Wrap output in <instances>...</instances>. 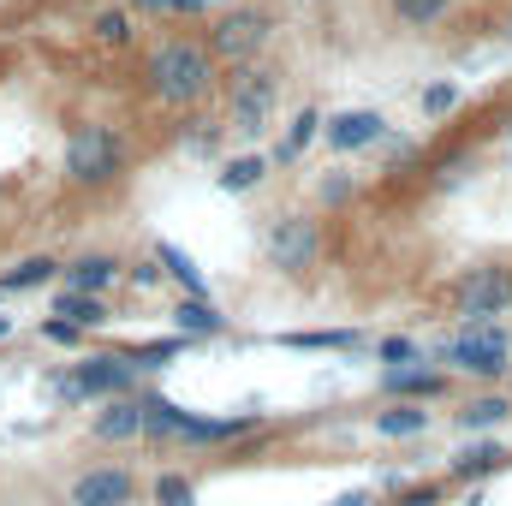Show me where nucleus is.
I'll return each mask as SVG.
<instances>
[{
  "mask_svg": "<svg viewBox=\"0 0 512 506\" xmlns=\"http://www.w3.org/2000/svg\"><path fill=\"white\" fill-rule=\"evenodd\" d=\"M221 84V60L209 54L203 36H167L143 54V90L161 108H197Z\"/></svg>",
  "mask_w": 512,
  "mask_h": 506,
  "instance_id": "1",
  "label": "nucleus"
},
{
  "mask_svg": "<svg viewBox=\"0 0 512 506\" xmlns=\"http://www.w3.org/2000/svg\"><path fill=\"white\" fill-rule=\"evenodd\" d=\"M429 358H435L447 376H465V381L495 387V381L512 370V334L501 328V322H477V328H459L453 340H441Z\"/></svg>",
  "mask_w": 512,
  "mask_h": 506,
  "instance_id": "2",
  "label": "nucleus"
},
{
  "mask_svg": "<svg viewBox=\"0 0 512 506\" xmlns=\"http://www.w3.org/2000/svg\"><path fill=\"white\" fill-rule=\"evenodd\" d=\"M322 251H328V233H322V221L304 215V209L274 215L268 233H262V256H268V268L286 274V280H310V274L322 268Z\"/></svg>",
  "mask_w": 512,
  "mask_h": 506,
  "instance_id": "3",
  "label": "nucleus"
},
{
  "mask_svg": "<svg viewBox=\"0 0 512 506\" xmlns=\"http://www.w3.org/2000/svg\"><path fill=\"white\" fill-rule=\"evenodd\" d=\"M66 185H78V191H102V185H114L120 173H126V137L114 126H102V120H90V126H78L66 137Z\"/></svg>",
  "mask_w": 512,
  "mask_h": 506,
  "instance_id": "4",
  "label": "nucleus"
},
{
  "mask_svg": "<svg viewBox=\"0 0 512 506\" xmlns=\"http://www.w3.org/2000/svg\"><path fill=\"white\" fill-rule=\"evenodd\" d=\"M203 42H209V54L221 66H251V60L268 54V42H274V12L262 0H239V6L215 12V24H209Z\"/></svg>",
  "mask_w": 512,
  "mask_h": 506,
  "instance_id": "5",
  "label": "nucleus"
},
{
  "mask_svg": "<svg viewBox=\"0 0 512 506\" xmlns=\"http://www.w3.org/2000/svg\"><path fill=\"white\" fill-rule=\"evenodd\" d=\"M274 108H280V72L274 66H233V78H227V131H239V137H262L268 120H274Z\"/></svg>",
  "mask_w": 512,
  "mask_h": 506,
  "instance_id": "6",
  "label": "nucleus"
},
{
  "mask_svg": "<svg viewBox=\"0 0 512 506\" xmlns=\"http://www.w3.org/2000/svg\"><path fill=\"white\" fill-rule=\"evenodd\" d=\"M512 310V268L507 262H477L453 280V316L459 328H477V322H501Z\"/></svg>",
  "mask_w": 512,
  "mask_h": 506,
  "instance_id": "7",
  "label": "nucleus"
},
{
  "mask_svg": "<svg viewBox=\"0 0 512 506\" xmlns=\"http://www.w3.org/2000/svg\"><path fill=\"white\" fill-rule=\"evenodd\" d=\"M137 387V364H131L126 352H96V358H84L72 376L54 381V393L66 399V405H84V399H114V393H131Z\"/></svg>",
  "mask_w": 512,
  "mask_h": 506,
  "instance_id": "8",
  "label": "nucleus"
},
{
  "mask_svg": "<svg viewBox=\"0 0 512 506\" xmlns=\"http://www.w3.org/2000/svg\"><path fill=\"white\" fill-rule=\"evenodd\" d=\"M387 131L393 126L382 108H340L322 120V143H328V155H364V149L387 143Z\"/></svg>",
  "mask_w": 512,
  "mask_h": 506,
  "instance_id": "9",
  "label": "nucleus"
},
{
  "mask_svg": "<svg viewBox=\"0 0 512 506\" xmlns=\"http://www.w3.org/2000/svg\"><path fill=\"white\" fill-rule=\"evenodd\" d=\"M376 393H382V399H417V405H429V399H447V393H453V376H447L435 358H417V364L382 370V376H376Z\"/></svg>",
  "mask_w": 512,
  "mask_h": 506,
  "instance_id": "10",
  "label": "nucleus"
},
{
  "mask_svg": "<svg viewBox=\"0 0 512 506\" xmlns=\"http://www.w3.org/2000/svg\"><path fill=\"white\" fill-rule=\"evenodd\" d=\"M512 465V453L495 441V435H465V447L447 459V483H489V477H501Z\"/></svg>",
  "mask_w": 512,
  "mask_h": 506,
  "instance_id": "11",
  "label": "nucleus"
},
{
  "mask_svg": "<svg viewBox=\"0 0 512 506\" xmlns=\"http://www.w3.org/2000/svg\"><path fill=\"white\" fill-rule=\"evenodd\" d=\"M131 501H137V477L120 471V465H96L66 489V506H131Z\"/></svg>",
  "mask_w": 512,
  "mask_h": 506,
  "instance_id": "12",
  "label": "nucleus"
},
{
  "mask_svg": "<svg viewBox=\"0 0 512 506\" xmlns=\"http://www.w3.org/2000/svg\"><path fill=\"white\" fill-rule=\"evenodd\" d=\"M251 429H262V411H233V417H203V411H191L185 429H179V447H227V441H239V435H251Z\"/></svg>",
  "mask_w": 512,
  "mask_h": 506,
  "instance_id": "13",
  "label": "nucleus"
},
{
  "mask_svg": "<svg viewBox=\"0 0 512 506\" xmlns=\"http://www.w3.org/2000/svg\"><path fill=\"white\" fill-rule=\"evenodd\" d=\"M96 441H143V393H114V399H102V411H96Z\"/></svg>",
  "mask_w": 512,
  "mask_h": 506,
  "instance_id": "14",
  "label": "nucleus"
},
{
  "mask_svg": "<svg viewBox=\"0 0 512 506\" xmlns=\"http://www.w3.org/2000/svg\"><path fill=\"white\" fill-rule=\"evenodd\" d=\"M512 417V399L501 387H483V393H471L459 411H453V423H459V435H495L501 423Z\"/></svg>",
  "mask_w": 512,
  "mask_h": 506,
  "instance_id": "15",
  "label": "nucleus"
},
{
  "mask_svg": "<svg viewBox=\"0 0 512 506\" xmlns=\"http://www.w3.org/2000/svg\"><path fill=\"white\" fill-rule=\"evenodd\" d=\"M167 316H173V334H185V340H215V334H227V316L215 310V298H197V292H179V304H173Z\"/></svg>",
  "mask_w": 512,
  "mask_h": 506,
  "instance_id": "16",
  "label": "nucleus"
},
{
  "mask_svg": "<svg viewBox=\"0 0 512 506\" xmlns=\"http://www.w3.org/2000/svg\"><path fill=\"white\" fill-rule=\"evenodd\" d=\"M316 137H322V108H298V114L286 120V131H280V143L268 149V161H274V167H298Z\"/></svg>",
  "mask_w": 512,
  "mask_h": 506,
  "instance_id": "17",
  "label": "nucleus"
},
{
  "mask_svg": "<svg viewBox=\"0 0 512 506\" xmlns=\"http://www.w3.org/2000/svg\"><path fill=\"white\" fill-rule=\"evenodd\" d=\"M370 429L382 441H417V435H429V411L417 399H387V411L370 417Z\"/></svg>",
  "mask_w": 512,
  "mask_h": 506,
  "instance_id": "18",
  "label": "nucleus"
},
{
  "mask_svg": "<svg viewBox=\"0 0 512 506\" xmlns=\"http://www.w3.org/2000/svg\"><path fill=\"white\" fill-rule=\"evenodd\" d=\"M274 346H286V352H364L370 334H358V328H304V334H274Z\"/></svg>",
  "mask_w": 512,
  "mask_h": 506,
  "instance_id": "19",
  "label": "nucleus"
},
{
  "mask_svg": "<svg viewBox=\"0 0 512 506\" xmlns=\"http://www.w3.org/2000/svg\"><path fill=\"white\" fill-rule=\"evenodd\" d=\"M60 274H66V286H72V292H108V286L126 274V262H120V256H108V251H96V256L66 262Z\"/></svg>",
  "mask_w": 512,
  "mask_h": 506,
  "instance_id": "20",
  "label": "nucleus"
},
{
  "mask_svg": "<svg viewBox=\"0 0 512 506\" xmlns=\"http://www.w3.org/2000/svg\"><path fill=\"white\" fill-rule=\"evenodd\" d=\"M185 405H173L167 393H143V441H173L179 447V429H185Z\"/></svg>",
  "mask_w": 512,
  "mask_h": 506,
  "instance_id": "21",
  "label": "nucleus"
},
{
  "mask_svg": "<svg viewBox=\"0 0 512 506\" xmlns=\"http://www.w3.org/2000/svg\"><path fill=\"white\" fill-rule=\"evenodd\" d=\"M155 262H161V274H167V280H179V292L209 298V280H203V268H197V256H191V251H179L173 239H155Z\"/></svg>",
  "mask_w": 512,
  "mask_h": 506,
  "instance_id": "22",
  "label": "nucleus"
},
{
  "mask_svg": "<svg viewBox=\"0 0 512 506\" xmlns=\"http://www.w3.org/2000/svg\"><path fill=\"white\" fill-rule=\"evenodd\" d=\"M453 6H459V0H387V18H393L399 30H435V24L453 18Z\"/></svg>",
  "mask_w": 512,
  "mask_h": 506,
  "instance_id": "23",
  "label": "nucleus"
},
{
  "mask_svg": "<svg viewBox=\"0 0 512 506\" xmlns=\"http://www.w3.org/2000/svg\"><path fill=\"white\" fill-rule=\"evenodd\" d=\"M54 316H66L72 328H84V334H90V328H102V322H108V298H102V292H72V286H66V292L54 298Z\"/></svg>",
  "mask_w": 512,
  "mask_h": 506,
  "instance_id": "24",
  "label": "nucleus"
},
{
  "mask_svg": "<svg viewBox=\"0 0 512 506\" xmlns=\"http://www.w3.org/2000/svg\"><path fill=\"white\" fill-rule=\"evenodd\" d=\"M268 155H233V161H221V173H215V185L227 191V197H245V191H256L262 179H268Z\"/></svg>",
  "mask_w": 512,
  "mask_h": 506,
  "instance_id": "25",
  "label": "nucleus"
},
{
  "mask_svg": "<svg viewBox=\"0 0 512 506\" xmlns=\"http://www.w3.org/2000/svg\"><path fill=\"white\" fill-rule=\"evenodd\" d=\"M54 274H60L54 256H24V262H12V268L0 274V292H36V286H48Z\"/></svg>",
  "mask_w": 512,
  "mask_h": 506,
  "instance_id": "26",
  "label": "nucleus"
},
{
  "mask_svg": "<svg viewBox=\"0 0 512 506\" xmlns=\"http://www.w3.org/2000/svg\"><path fill=\"white\" fill-rule=\"evenodd\" d=\"M185 346H191L185 334H167V340H143V346H126V358L137 364V376H143V370H161V364H173Z\"/></svg>",
  "mask_w": 512,
  "mask_h": 506,
  "instance_id": "27",
  "label": "nucleus"
},
{
  "mask_svg": "<svg viewBox=\"0 0 512 506\" xmlns=\"http://www.w3.org/2000/svg\"><path fill=\"white\" fill-rule=\"evenodd\" d=\"M459 102H465V90H459L453 78H435V84H423V90H417V108H423V120H447Z\"/></svg>",
  "mask_w": 512,
  "mask_h": 506,
  "instance_id": "28",
  "label": "nucleus"
},
{
  "mask_svg": "<svg viewBox=\"0 0 512 506\" xmlns=\"http://www.w3.org/2000/svg\"><path fill=\"white\" fill-rule=\"evenodd\" d=\"M316 203L334 215V209H346V203H358V179L346 173V167H328L322 179H316Z\"/></svg>",
  "mask_w": 512,
  "mask_h": 506,
  "instance_id": "29",
  "label": "nucleus"
},
{
  "mask_svg": "<svg viewBox=\"0 0 512 506\" xmlns=\"http://www.w3.org/2000/svg\"><path fill=\"white\" fill-rule=\"evenodd\" d=\"M370 352H376V364H382V370H399V364L429 358V352H423V340H411V334H387V340H376Z\"/></svg>",
  "mask_w": 512,
  "mask_h": 506,
  "instance_id": "30",
  "label": "nucleus"
},
{
  "mask_svg": "<svg viewBox=\"0 0 512 506\" xmlns=\"http://www.w3.org/2000/svg\"><path fill=\"white\" fill-rule=\"evenodd\" d=\"M149 501L155 506H197V483H191L185 471H161L155 489H149Z\"/></svg>",
  "mask_w": 512,
  "mask_h": 506,
  "instance_id": "31",
  "label": "nucleus"
},
{
  "mask_svg": "<svg viewBox=\"0 0 512 506\" xmlns=\"http://www.w3.org/2000/svg\"><path fill=\"white\" fill-rule=\"evenodd\" d=\"M447 501V483H387L382 506H441Z\"/></svg>",
  "mask_w": 512,
  "mask_h": 506,
  "instance_id": "32",
  "label": "nucleus"
},
{
  "mask_svg": "<svg viewBox=\"0 0 512 506\" xmlns=\"http://www.w3.org/2000/svg\"><path fill=\"white\" fill-rule=\"evenodd\" d=\"M90 36H96V42H108V48H126L131 36H137V30H131V12H120V6L96 12V18H90Z\"/></svg>",
  "mask_w": 512,
  "mask_h": 506,
  "instance_id": "33",
  "label": "nucleus"
},
{
  "mask_svg": "<svg viewBox=\"0 0 512 506\" xmlns=\"http://www.w3.org/2000/svg\"><path fill=\"white\" fill-rule=\"evenodd\" d=\"M137 12H155V18H203L209 0H131Z\"/></svg>",
  "mask_w": 512,
  "mask_h": 506,
  "instance_id": "34",
  "label": "nucleus"
},
{
  "mask_svg": "<svg viewBox=\"0 0 512 506\" xmlns=\"http://www.w3.org/2000/svg\"><path fill=\"white\" fill-rule=\"evenodd\" d=\"M42 340H54V346H78V340H84V328H72L66 316H48V322H42Z\"/></svg>",
  "mask_w": 512,
  "mask_h": 506,
  "instance_id": "35",
  "label": "nucleus"
},
{
  "mask_svg": "<svg viewBox=\"0 0 512 506\" xmlns=\"http://www.w3.org/2000/svg\"><path fill=\"white\" fill-rule=\"evenodd\" d=\"M221 131H227V126H209V120H197V131H191V155H209V149L221 143Z\"/></svg>",
  "mask_w": 512,
  "mask_h": 506,
  "instance_id": "36",
  "label": "nucleus"
},
{
  "mask_svg": "<svg viewBox=\"0 0 512 506\" xmlns=\"http://www.w3.org/2000/svg\"><path fill=\"white\" fill-rule=\"evenodd\" d=\"M131 280H137V286H161L167 274H161V262L149 256V262H137V268H131Z\"/></svg>",
  "mask_w": 512,
  "mask_h": 506,
  "instance_id": "37",
  "label": "nucleus"
},
{
  "mask_svg": "<svg viewBox=\"0 0 512 506\" xmlns=\"http://www.w3.org/2000/svg\"><path fill=\"white\" fill-rule=\"evenodd\" d=\"M328 506H376V489H346V495H334Z\"/></svg>",
  "mask_w": 512,
  "mask_h": 506,
  "instance_id": "38",
  "label": "nucleus"
},
{
  "mask_svg": "<svg viewBox=\"0 0 512 506\" xmlns=\"http://www.w3.org/2000/svg\"><path fill=\"white\" fill-rule=\"evenodd\" d=\"M6 334H12V316H0V340H6Z\"/></svg>",
  "mask_w": 512,
  "mask_h": 506,
  "instance_id": "39",
  "label": "nucleus"
},
{
  "mask_svg": "<svg viewBox=\"0 0 512 506\" xmlns=\"http://www.w3.org/2000/svg\"><path fill=\"white\" fill-rule=\"evenodd\" d=\"M507 42H512V18H507Z\"/></svg>",
  "mask_w": 512,
  "mask_h": 506,
  "instance_id": "40",
  "label": "nucleus"
}]
</instances>
